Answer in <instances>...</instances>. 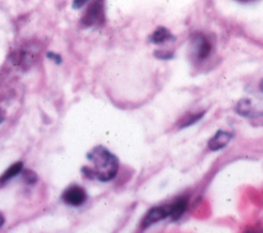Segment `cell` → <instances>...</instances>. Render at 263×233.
<instances>
[{"mask_svg": "<svg viewBox=\"0 0 263 233\" xmlns=\"http://www.w3.org/2000/svg\"><path fill=\"white\" fill-rule=\"evenodd\" d=\"M92 167L83 166L82 171L88 178H97L102 182L112 180L118 170V159L103 146H97L87 154Z\"/></svg>", "mask_w": 263, "mask_h": 233, "instance_id": "6da1fadb", "label": "cell"}, {"mask_svg": "<svg viewBox=\"0 0 263 233\" xmlns=\"http://www.w3.org/2000/svg\"><path fill=\"white\" fill-rule=\"evenodd\" d=\"M104 22V4L103 0H96L89 5L85 14L83 15L81 23L85 27L99 25Z\"/></svg>", "mask_w": 263, "mask_h": 233, "instance_id": "7a4b0ae2", "label": "cell"}, {"mask_svg": "<svg viewBox=\"0 0 263 233\" xmlns=\"http://www.w3.org/2000/svg\"><path fill=\"white\" fill-rule=\"evenodd\" d=\"M171 39H174V36L170 33L168 30H166L163 27L157 28L150 35V41L152 43H155V44H160V43H163V42H165L167 40H171Z\"/></svg>", "mask_w": 263, "mask_h": 233, "instance_id": "ba28073f", "label": "cell"}, {"mask_svg": "<svg viewBox=\"0 0 263 233\" xmlns=\"http://www.w3.org/2000/svg\"><path fill=\"white\" fill-rule=\"evenodd\" d=\"M195 47H196V54L199 60H203L208 57L212 49V45L210 41L202 35H195Z\"/></svg>", "mask_w": 263, "mask_h": 233, "instance_id": "8992f818", "label": "cell"}, {"mask_svg": "<svg viewBox=\"0 0 263 233\" xmlns=\"http://www.w3.org/2000/svg\"><path fill=\"white\" fill-rule=\"evenodd\" d=\"M155 55L159 59H170L173 56L172 53H168V52H163V51H156L155 52Z\"/></svg>", "mask_w": 263, "mask_h": 233, "instance_id": "8fae6325", "label": "cell"}, {"mask_svg": "<svg viewBox=\"0 0 263 233\" xmlns=\"http://www.w3.org/2000/svg\"><path fill=\"white\" fill-rule=\"evenodd\" d=\"M23 169V163L22 162H16L14 164H12L10 167H8L5 172L1 176L0 178V183H5L6 181L10 180L11 178H13L14 176H16L17 173H20Z\"/></svg>", "mask_w": 263, "mask_h": 233, "instance_id": "9c48e42d", "label": "cell"}, {"mask_svg": "<svg viewBox=\"0 0 263 233\" xmlns=\"http://www.w3.org/2000/svg\"><path fill=\"white\" fill-rule=\"evenodd\" d=\"M203 112H200V113H197V114H194V115H191L187 118H185L183 121H182V124L180 125V127H187L193 123H195L196 121H198L202 116H203Z\"/></svg>", "mask_w": 263, "mask_h": 233, "instance_id": "30bf717a", "label": "cell"}, {"mask_svg": "<svg viewBox=\"0 0 263 233\" xmlns=\"http://www.w3.org/2000/svg\"><path fill=\"white\" fill-rule=\"evenodd\" d=\"M240 1H251V0H240Z\"/></svg>", "mask_w": 263, "mask_h": 233, "instance_id": "5bb4252c", "label": "cell"}, {"mask_svg": "<svg viewBox=\"0 0 263 233\" xmlns=\"http://www.w3.org/2000/svg\"><path fill=\"white\" fill-rule=\"evenodd\" d=\"M188 201L186 198H178L174 203L170 204V218L173 220H178L186 210Z\"/></svg>", "mask_w": 263, "mask_h": 233, "instance_id": "52a82bcc", "label": "cell"}, {"mask_svg": "<svg viewBox=\"0 0 263 233\" xmlns=\"http://www.w3.org/2000/svg\"><path fill=\"white\" fill-rule=\"evenodd\" d=\"M4 119V114L2 113V111L0 110V122H2V120Z\"/></svg>", "mask_w": 263, "mask_h": 233, "instance_id": "4fadbf2b", "label": "cell"}, {"mask_svg": "<svg viewBox=\"0 0 263 233\" xmlns=\"http://www.w3.org/2000/svg\"><path fill=\"white\" fill-rule=\"evenodd\" d=\"M3 223H4V217H3V215L0 212V227L3 225Z\"/></svg>", "mask_w": 263, "mask_h": 233, "instance_id": "7c38bea8", "label": "cell"}, {"mask_svg": "<svg viewBox=\"0 0 263 233\" xmlns=\"http://www.w3.org/2000/svg\"><path fill=\"white\" fill-rule=\"evenodd\" d=\"M170 217V205L165 206H155L151 208L142 221V228H147L150 225L161 221Z\"/></svg>", "mask_w": 263, "mask_h": 233, "instance_id": "3957f363", "label": "cell"}, {"mask_svg": "<svg viewBox=\"0 0 263 233\" xmlns=\"http://www.w3.org/2000/svg\"><path fill=\"white\" fill-rule=\"evenodd\" d=\"M63 200L73 206L81 205L86 200V192L81 187L72 186L64 192Z\"/></svg>", "mask_w": 263, "mask_h": 233, "instance_id": "277c9868", "label": "cell"}, {"mask_svg": "<svg viewBox=\"0 0 263 233\" xmlns=\"http://www.w3.org/2000/svg\"><path fill=\"white\" fill-rule=\"evenodd\" d=\"M231 139H232V134H231L230 132L224 131V130L220 129V130H218V131L216 132V134L209 141V143H208L209 149H211L212 151L220 150V149L224 148L225 146H227Z\"/></svg>", "mask_w": 263, "mask_h": 233, "instance_id": "5b68a950", "label": "cell"}]
</instances>
